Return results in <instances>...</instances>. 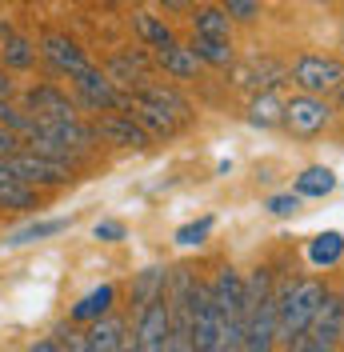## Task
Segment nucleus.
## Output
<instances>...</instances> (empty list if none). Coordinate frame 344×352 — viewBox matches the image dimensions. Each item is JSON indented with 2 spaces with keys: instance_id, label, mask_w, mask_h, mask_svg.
I'll use <instances>...</instances> for the list:
<instances>
[{
  "instance_id": "obj_23",
  "label": "nucleus",
  "mask_w": 344,
  "mask_h": 352,
  "mask_svg": "<svg viewBox=\"0 0 344 352\" xmlns=\"http://www.w3.org/2000/svg\"><path fill=\"white\" fill-rule=\"evenodd\" d=\"M196 52V60L200 65H213V68H228L233 65V41H213V36H196L189 44Z\"/></svg>"
},
{
  "instance_id": "obj_1",
  "label": "nucleus",
  "mask_w": 344,
  "mask_h": 352,
  "mask_svg": "<svg viewBox=\"0 0 344 352\" xmlns=\"http://www.w3.org/2000/svg\"><path fill=\"white\" fill-rule=\"evenodd\" d=\"M272 349H277V288H272V272L257 268L244 280V340H240V352Z\"/></svg>"
},
{
  "instance_id": "obj_18",
  "label": "nucleus",
  "mask_w": 344,
  "mask_h": 352,
  "mask_svg": "<svg viewBox=\"0 0 344 352\" xmlns=\"http://www.w3.org/2000/svg\"><path fill=\"white\" fill-rule=\"evenodd\" d=\"M332 188H336V173L324 168V164H308V168L297 176V188H292V192L301 200H324Z\"/></svg>"
},
{
  "instance_id": "obj_5",
  "label": "nucleus",
  "mask_w": 344,
  "mask_h": 352,
  "mask_svg": "<svg viewBox=\"0 0 344 352\" xmlns=\"http://www.w3.org/2000/svg\"><path fill=\"white\" fill-rule=\"evenodd\" d=\"M341 320H344V300L328 292L324 305L316 308V316H312V324L297 340H288V352H336V344H341Z\"/></svg>"
},
{
  "instance_id": "obj_28",
  "label": "nucleus",
  "mask_w": 344,
  "mask_h": 352,
  "mask_svg": "<svg viewBox=\"0 0 344 352\" xmlns=\"http://www.w3.org/2000/svg\"><path fill=\"white\" fill-rule=\"evenodd\" d=\"M213 217H200V220H189V224H180L176 228V236L172 241L180 244V248H196V244H204L208 241V232H213Z\"/></svg>"
},
{
  "instance_id": "obj_36",
  "label": "nucleus",
  "mask_w": 344,
  "mask_h": 352,
  "mask_svg": "<svg viewBox=\"0 0 344 352\" xmlns=\"http://www.w3.org/2000/svg\"><path fill=\"white\" fill-rule=\"evenodd\" d=\"M160 4H164V8H172V12H184L193 0H160Z\"/></svg>"
},
{
  "instance_id": "obj_12",
  "label": "nucleus",
  "mask_w": 344,
  "mask_h": 352,
  "mask_svg": "<svg viewBox=\"0 0 344 352\" xmlns=\"http://www.w3.org/2000/svg\"><path fill=\"white\" fill-rule=\"evenodd\" d=\"M41 56L48 60V65L56 68L61 76H76V72H85V68H92V60L85 56V48L76 41H68V36H61V32H48L41 41Z\"/></svg>"
},
{
  "instance_id": "obj_2",
  "label": "nucleus",
  "mask_w": 344,
  "mask_h": 352,
  "mask_svg": "<svg viewBox=\"0 0 344 352\" xmlns=\"http://www.w3.org/2000/svg\"><path fill=\"white\" fill-rule=\"evenodd\" d=\"M324 296H328V288L324 280L316 276H308V280H288V285L277 292V340H297L308 324H312V316H316V308L324 305Z\"/></svg>"
},
{
  "instance_id": "obj_25",
  "label": "nucleus",
  "mask_w": 344,
  "mask_h": 352,
  "mask_svg": "<svg viewBox=\"0 0 344 352\" xmlns=\"http://www.w3.org/2000/svg\"><path fill=\"white\" fill-rule=\"evenodd\" d=\"M169 288V268H144L136 280H132V300L136 305H149L152 296H160Z\"/></svg>"
},
{
  "instance_id": "obj_37",
  "label": "nucleus",
  "mask_w": 344,
  "mask_h": 352,
  "mask_svg": "<svg viewBox=\"0 0 344 352\" xmlns=\"http://www.w3.org/2000/svg\"><path fill=\"white\" fill-rule=\"evenodd\" d=\"M336 92H341V112H344V85H341V88H336Z\"/></svg>"
},
{
  "instance_id": "obj_13",
  "label": "nucleus",
  "mask_w": 344,
  "mask_h": 352,
  "mask_svg": "<svg viewBox=\"0 0 344 352\" xmlns=\"http://www.w3.org/2000/svg\"><path fill=\"white\" fill-rule=\"evenodd\" d=\"M149 68L152 65L140 48H125V52H116V56L108 60V80L120 85L125 92H136L140 85H149Z\"/></svg>"
},
{
  "instance_id": "obj_16",
  "label": "nucleus",
  "mask_w": 344,
  "mask_h": 352,
  "mask_svg": "<svg viewBox=\"0 0 344 352\" xmlns=\"http://www.w3.org/2000/svg\"><path fill=\"white\" fill-rule=\"evenodd\" d=\"M132 96H140V100H149V104H156L160 112H169V116H176L180 124H184V120L193 116V104H189V100H184V96H180V92H176L172 85H152V80H149V85H140V88H136Z\"/></svg>"
},
{
  "instance_id": "obj_27",
  "label": "nucleus",
  "mask_w": 344,
  "mask_h": 352,
  "mask_svg": "<svg viewBox=\"0 0 344 352\" xmlns=\"http://www.w3.org/2000/svg\"><path fill=\"white\" fill-rule=\"evenodd\" d=\"M68 228V220H32V224H24L21 232H12L8 236V244L12 248H21V244H32V241H44V236H56V232H65Z\"/></svg>"
},
{
  "instance_id": "obj_24",
  "label": "nucleus",
  "mask_w": 344,
  "mask_h": 352,
  "mask_svg": "<svg viewBox=\"0 0 344 352\" xmlns=\"http://www.w3.org/2000/svg\"><path fill=\"white\" fill-rule=\"evenodd\" d=\"M132 24H136V36L149 44V48H164V44L176 41L169 24L160 21V16H152V12H136V21H132Z\"/></svg>"
},
{
  "instance_id": "obj_14",
  "label": "nucleus",
  "mask_w": 344,
  "mask_h": 352,
  "mask_svg": "<svg viewBox=\"0 0 344 352\" xmlns=\"http://www.w3.org/2000/svg\"><path fill=\"white\" fill-rule=\"evenodd\" d=\"M156 65L164 68V76L172 80H193L196 72H200V60H196V52L189 44H164V48H156Z\"/></svg>"
},
{
  "instance_id": "obj_30",
  "label": "nucleus",
  "mask_w": 344,
  "mask_h": 352,
  "mask_svg": "<svg viewBox=\"0 0 344 352\" xmlns=\"http://www.w3.org/2000/svg\"><path fill=\"white\" fill-rule=\"evenodd\" d=\"M264 208H268L272 217H297V212H301V197H297V192H277V197L264 200Z\"/></svg>"
},
{
  "instance_id": "obj_3",
  "label": "nucleus",
  "mask_w": 344,
  "mask_h": 352,
  "mask_svg": "<svg viewBox=\"0 0 344 352\" xmlns=\"http://www.w3.org/2000/svg\"><path fill=\"white\" fill-rule=\"evenodd\" d=\"M216 305V324H220V352H240L244 340V280L237 268H216V276L208 280Z\"/></svg>"
},
{
  "instance_id": "obj_33",
  "label": "nucleus",
  "mask_w": 344,
  "mask_h": 352,
  "mask_svg": "<svg viewBox=\"0 0 344 352\" xmlns=\"http://www.w3.org/2000/svg\"><path fill=\"white\" fill-rule=\"evenodd\" d=\"M21 148H24V140H21V136H17L12 129H4V124H0V156L8 160V156H12V153H21Z\"/></svg>"
},
{
  "instance_id": "obj_7",
  "label": "nucleus",
  "mask_w": 344,
  "mask_h": 352,
  "mask_svg": "<svg viewBox=\"0 0 344 352\" xmlns=\"http://www.w3.org/2000/svg\"><path fill=\"white\" fill-rule=\"evenodd\" d=\"M8 164H12L17 180L32 184V188H52V184H68V180H72V164L52 160V156H41V153H32V148L12 153L8 156Z\"/></svg>"
},
{
  "instance_id": "obj_20",
  "label": "nucleus",
  "mask_w": 344,
  "mask_h": 352,
  "mask_svg": "<svg viewBox=\"0 0 344 352\" xmlns=\"http://www.w3.org/2000/svg\"><path fill=\"white\" fill-rule=\"evenodd\" d=\"M280 116H284V100H280L272 88H264V92H257L248 100V124L252 129H277Z\"/></svg>"
},
{
  "instance_id": "obj_15",
  "label": "nucleus",
  "mask_w": 344,
  "mask_h": 352,
  "mask_svg": "<svg viewBox=\"0 0 344 352\" xmlns=\"http://www.w3.org/2000/svg\"><path fill=\"white\" fill-rule=\"evenodd\" d=\"M125 336H129V329H125L120 316H100L85 332V344L88 352H125Z\"/></svg>"
},
{
  "instance_id": "obj_6",
  "label": "nucleus",
  "mask_w": 344,
  "mask_h": 352,
  "mask_svg": "<svg viewBox=\"0 0 344 352\" xmlns=\"http://www.w3.org/2000/svg\"><path fill=\"white\" fill-rule=\"evenodd\" d=\"M72 92H76V100L92 112H125L129 109V92L120 85H112L108 72H100L96 65L72 76Z\"/></svg>"
},
{
  "instance_id": "obj_21",
  "label": "nucleus",
  "mask_w": 344,
  "mask_h": 352,
  "mask_svg": "<svg viewBox=\"0 0 344 352\" xmlns=\"http://www.w3.org/2000/svg\"><path fill=\"white\" fill-rule=\"evenodd\" d=\"M341 261H344V232L328 228V232H321V236L308 241V264L332 268V264H341Z\"/></svg>"
},
{
  "instance_id": "obj_34",
  "label": "nucleus",
  "mask_w": 344,
  "mask_h": 352,
  "mask_svg": "<svg viewBox=\"0 0 344 352\" xmlns=\"http://www.w3.org/2000/svg\"><path fill=\"white\" fill-rule=\"evenodd\" d=\"M12 96V80H8V68L0 65V100H8Z\"/></svg>"
},
{
  "instance_id": "obj_26",
  "label": "nucleus",
  "mask_w": 344,
  "mask_h": 352,
  "mask_svg": "<svg viewBox=\"0 0 344 352\" xmlns=\"http://www.w3.org/2000/svg\"><path fill=\"white\" fill-rule=\"evenodd\" d=\"M284 76H288V68H280L277 60H252V65L240 72L237 85H264V88H272V85H280Z\"/></svg>"
},
{
  "instance_id": "obj_19",
  "label": "nucleus",
  "mask_w": 344,
  "mask_h": 352,
  "mask_svg": "<svg viewBox=\"0 0 344 352\" xmlns=\"http://www.w3.org/2000/svg\"><path fill=\"white\" fill-rule=\"evenodd\" d=\"M193 28L196 36H213V41H233V21L220 4H204L193 12Z\"/></svg>"
},
{
  "instance_id": "obj_11",
  "label": "nucleus",
  "mask_w": 344,
  "mask_h": 352,
  "mask_svg": "<svg viewBox=\"0 0 344 352\" xmlns=\"http://www.w3.org/2000/svg\"><path fill=\"white\" fill-rule=\"evenodd\" d=\"M92 132L105 136L108 144H116V148H136V153H144L152 144V136L132 120L129 112H105V116H96Z\"/></svg>"
},
{
  "instance_id": "obj_29",
  "label": "nucleus",
  "mask_w": 344,
  "mask_h": 352,
  "mask_svg": "<svg viewBox=\"0 0 344 352\" xmlns=\"http://www.w3.org/2000/svg\"><path fill=\"white\" fill-rule=\"evenodd\" d=\"M220 8L228 12L233 24H252L260 16V0H220Z\"/></svg>"
},
{
  "instance_id": "obj_9",
  "label": "nucleus",
  "mask_w": 344,
  "mask_h": 352,
  "mask_svg": "<svg viewBox=\"0 0 344 352\" xmlns=\"http://www.w3.org/2000/svg\"><path fill=\"white\" fill-rule=\"evenodd\" d=\"M189 308H193V352H220V324H216V305L208 285L193 280Z\"/></svg>"
},
{
  "instance_id": "obj_4",
  "label": "nucleus",
  "mask_w": 344,
  "mask_h": 352,
  "mask_svg": "<svg viewBox=\"0 0 344 352\" xmlns=\"http://www.w3.org/2000/svg\"><path fill=\"white\" fill-rule=\"evenodd\" d=\"M288 80L301 88V92H308V96H328V92H336L344 85V60L321 56V52H304V56L292 60Z\"/></svg>"
},
{
  "instance_id": "obj_32",
  "label": "nucleus",
  "mask_w": 344,
  "mask_h": 352,
  "mask_svg": "<svg viewBox=\"0 0 344 352\" xmlns=\"http://www.w3.org/2000/svg\"><path fill=\"white\" fill-rule=\"evenodd\" d=\"M61 352H88V344H85V332H76V329H65L61 332Z\"/></svg>"
},
{
  "instance_id": "obj_31",
  "label": "nucleus",
  "mask_w": 344,
  "mask_h": 352,
  "mask_svg": "<svg viewBox=\"0 0 344 352\" xmlns=\"http://www.w3.org/2000/svg\"><path fill=\"white\" fill-rule=\"evenodd\" d=\"M92 236L105 241V244H116V241H125V224H120V220H100V224L92 228Z\"/></svg>"
},
{
  "instance_id": "obj_35",
  "label": "nucleus",
  "mask_w": 344,
  "mask_h": 352,
  "mask_svg": "<svg viewBox=\"0 0 344 352\" xmlns=\"http://www.w3.org/2000/svg\"><path fill=\"white\" fill-rule=\"evenodd\" d=\"M28 352H61V344H56L52 336H44V340H36V344H32Z\"/></svg>"
},
{
  "instance_id": "obj_17",
  "label": "nucleus",
  "mask_w": 344,
  "mask_h": 352,
  "mask_svg": "<svg viewBox=\"0 0 344 352\" xmlns=\"http://www.w3.org/2000/svg\"><path fill=\"white\" fill-rule=\"evenodd\" d=\"M112 300H116V288L112 285L92 288L88 296H80L76 305L68 308V320H72V324H92V320H100V316L112 312Z\"/></svg>"
},
{
  "instance_id": "obj_10",
  "label": "nucleus",
  "mask_w": 344,
  "mask_h": 352,
  "mask_svg": "<svg viewBox=\"0 0 344 352\" xmlns=\"http://www.w3.org/2000/svg\"><path fill=\"white\" fill-rule=\"evenodd\" d=\"M24 112H32L36 120H76V100L68 96L65 88L56 85H36L24 92Z\"/></svg>"
},
{
  "instance_id": "obj_22",
  "label": "nucleus",
  "mask_w": 344,
  "mask_h": 352,
  "mask_svg": "<svg viewBox=\"0 0 344 352\" xmlns=\"http://www.w3.org/2000/svg\"><path fill=\"white\" fill-rule=\"evenodd\" d=\"M0 65L17 68V72L32 68V65H36V48H32V41H24V36H17V32H4V44H0Z\"/></svg>"
},
{
  "instance_id": "obj_8",
  "label": "nucleus",
  "mask_w": 344,
  "mask_h": 352,
  "mask_svg": "<svg viewBox=\"0 0 344 352\" xmlns=\"http://www.w3.org/2000/svg\"><path fill=\"white\" fill-rule=\"evenodd\" d=\"M332 120V109L324 96H308V92H297L292 100H284V116L280 124L292 132V136H316V132L328 129Z\"/></svg>"
},
{
  "instance_id": "obj_38",
  "label": "nucleus",
  "mask_w": 344,
  "mask_h": 352,
  "mask_svg": "<svg viewBox=\"0 0 344 352\" xmlns=\"http://www.w3.org/2000/svg\"><path fill=\"white\" fill-rule=\"evenodd\" d=\"M341 340H344V320H341Z\"/></svg>"
}]
</instances>
